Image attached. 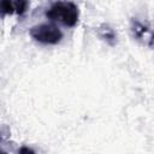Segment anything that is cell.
<instances>
[{
	"label": "cell",
	"instance_id": "1",
	"mask_svg": "<svg viewBox=\"0 0 154 154\" xmlns=\"http://www.w3.org/2000/svg\"><path fill=\"white\" fill-rule=\"evenodd\" d=\"M46 17L54 23H60L64 26L73 28L77 25L79 19V8L72 1L58 0L47 8Z\"/></svg>",
	"mask_w": 154,
	"mask_h": 154
},
{
	"label": "cell",
	"instance_id": "6",
	"mask_svg": "<svg viewBox=\"0 0 154 154\" xmlns=\"http://www.w3.org/2000/svg\"><path fill=\"white\" fill-rule=\"evenodd\" d=\"M14 12L18 16H23L29 8V0H13Z\"/></svg>",
	"mask_w": 154,
	"mask_h": 154
},
{
	"label": "cell",
	"instance_id": "5",
	"mask_svg": "<svg viewBox=\"0 0 154 154\" xmlns=\"http://www.w3.org/2000/svg\"><path fill=\"white\" fill-rule=\"evenodd\" d=\"M14 13L13 0H0V17H5Z\"/></svg>",
	"mask_w": 154,
	"mask_h": 154
},
{
	"label": "cell",
	"instance_id": "7",
	"mask_svg": "<svg viewBox=\"0 0 154 154\" xmlns=\"http://www.w3.org/2000/svg\"><path fill=\"white\" fill-rule=\"evenodd\" d=\"M19 152H20V153H24V152H26V153H32V150H31V149L25 148V147H23L22 149H19Z\"/></svg>",
	"mask_w": 154,
	"mask_h": 154
},
{
	"label": "cell",
	"instance_id": "2",
	"mask_svg": "<svg viewBox=\"0 0 154 154\" xmlns=\"http://www.w3.org/2000/svg\"><path fill=\"white\" fill-rule=\"evenodd\" d=\"M30 36L42 45H58L64 37L63 31L53 23H41L30 28Z\"/></svg>",
	"mask_w": 154,
	"mask_h": 154
},
{
	"label": "cell",
	"instance_id": "3",
	"mask_svg": "<svg viewBox=\"0 0 154 154\" xmlns=\"http://www.w3.org/2000/svg\"><path fill=\"white\" fill-rule=\"evenodd\" d=\"M131 32L136 40H141L144 43L148 41V45L152 46V30L149 26L144 25L143 23H141L137 19H132L131 20Z\"/></svg>",
	"mask_w": 154,
	"mask_h": 154
},
{
	"label": "cell",
	"instance_id": "4",
	"mask_svg": "<svg viewBox=\"0 0 154 154\" xmlns=\"http://www.w3.org/2000/svg\"><path fill=\"white\" fill-rule=\"evenodd\" d=\"M99 36L111 46H114L117 42V35H116L114 30L111 26H108L107 24H102L99 28Z\"/></svg>",
	"mask_w": 154,
	"mask_h": 154
}]
</instances>
